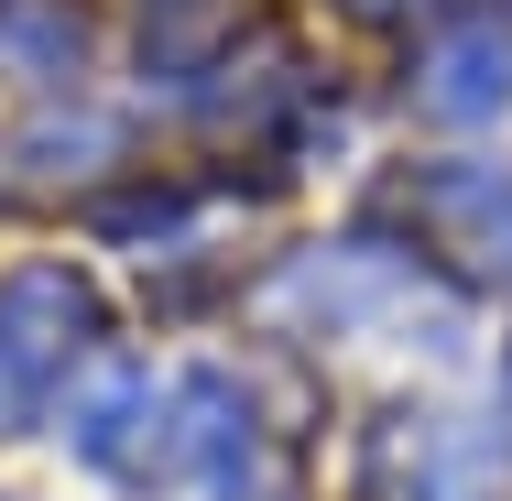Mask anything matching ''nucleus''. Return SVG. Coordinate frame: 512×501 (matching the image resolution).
Segmentation results:
<instances>
[{"instance_id":"nucleus-1","label":"nucleus","mask_w":512,"mask_h":501,"mask_svg":"<svg viewBox=\"0 0 512 501\" xmlns=\"http://www.w3.org/2000/svg\"><path fill=\"white\" fill-rule=\"evenodd\" d=\"M99 338V295L66 262H22L0 273V436H33L44 403L66 393V371Z\"/></svg>"},{"instance_id":"nucleus-2","label":"nucleus","mask_w":512,"mask_h":501,"mask_svg":"<svg viewBox=\"0 0 512 501\" xmlns=\"http://www.w3.org/2000/svg\"><path fill=\"white\" fill-rule=\"evenodd\" d=\"M175 414V382H153V371H99L88 382V403L66 414V447L88 458V469H109V480H153L164 469V425Z\"/></svg>"},{"instance_id":"nucleus-3","label":"nucleus","mask_w":512,"mask_h":501,"mask_svg":"<svg viewBox=\"0 0 512 501\" xmlns=\"http://www.w3.org/2000/svg\"><path fill=\"white\" fill-rule=\"evenodd\" d=\"M425 120H502L512 109V33L491 11H469V22H447L436 44H425Z\"/></svg>"},{"instance_id":"nucleus-4","label":"nucleus","mask_w":512,"mask_h":501,"mask_svg":"<svg viewBox=\"0 0 512 501\" xmlns=\"http://www.w3.org/2000/svg\"><path fill=\"white\" fill-rule=\"evenodd\" d=\"M382 469H393L414 501H480L491 480H502V447H491V436H458L447 414H414Z\"/></svg>"},{"instance_id":"nucleus-5","label":"nucleus","mask_w":512,"mask_h":501,"mask_svg":"<svg viewBox=\"0 0 512 501\" xmlns=\"http://www.w3.org/2000/svg\"><path fill=\"white\" fill-rule=\"evenodd\" d=\"M0 66L66 77V66H77V22H66L55 0H0Z\"/></svg>"},{"instance_id":"nucleus-6","label":"nucleus","mask_w":512,"mask_h":501,"mask_svg":"<svg viewBox=\"0 0 512 501\" xmlns=\"http://www.w3.org/2000/svg\"><path fill=\"white\" fill-rule=\"evenodd\" d=\"M458 207H480V251L512 273V186H491V175H480V186H458Z\"/></svg>"}]
</instances>
